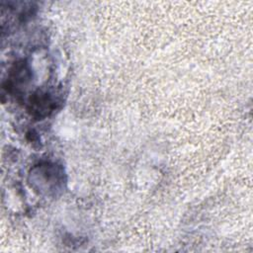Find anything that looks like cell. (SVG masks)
<instances>
[{"label":"cell","mask_w":253,"mask_h":253,"mask_svg":"<svg viewBox=\"0 0 253 253\" xmlns=\"http://www.w3.org/2000/svg\"><path fill=\"white\" fill-rule=\"evenodd\" d=\"M54 109V102L46 93H38L30 99V111L34 116L42 118Z\"/></svg>","instance_id":"cell-1"}]
</instances>
